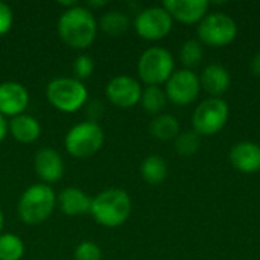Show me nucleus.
I'll return each instance as SVG.
<instances>
[{"instance_id": "obj_1", "label": "nucleus", "mask_w": 260, "mask_h": 260, "mask_svg": "<svg viewBox=\"0 0 260 260\" xmlns=\"http://www.w3.org/2000/svg\"><path fill=\"white\" fill-rule=\"evenodd\" d=\"M56 27L59 38L73 49H87L93 44L98 34V21L93 12L79 5L66 9Z\"/></svg>"}, {"instance_id": "obj_2", "label": "nucleus", "mask_w": 260, "mask_h": 260, "mask_svg": "<svg viewBox=\"0 0 260 260\" xmlns=\"http://www.w3.org/2000/svg\"><path fill=\"white\" fill-rule=\"evenodd\" d=\"M131 209V198L125 190L107 189L91 198L90 215L99 225L114 229L126 222Z\"/></svg>"}, {"instance_id": "obj_3", "label": "nucleus", "mask_w": 260, "mask_h": 260, "mask_svg": "<svg viewBox=\"0 0 260 260\" xmlns=\"http://www.w3.org/2000/svg\"><path fill=\"white\" fill-rule=\"evenodd\" d=\"M56 207V195L49 184L37 183L29 186L20 197L17 212L18 218L29 225L43 224L50 218Z\"/></svg>"}, {"instance_id": "obj_4", "label": "nucleus", "mask_w": 260, "mask_h": 260, "mask_svg": "<svg viewBox=\"0 0 260 260\" xmlns=\"http://www.w3.org/2000/svg\"><path fill=\"white\" fill-rule=\"evenodd\" d=\"M46 98L58 111L75 113L85 105L88 91L82 81H78L76 78H56L47 84Z\"/></svg>"}, {"instance_id": "obj_5", "label": "nucleus", "mask_w": 260, "mask_h": 260, "mask_svg": "<svg viewBox=\"0 0 260 260\" xmlns=\"http://www.w3.org/2000/svg\"><path fill=\"white\" fill-rule=\"evenodd\" d=\"M137 72L146 87H160L161 84H166L175 72L174 56L165 47H149L140 55L137 62Z\"/></svg>"}, {"instance_id": "obj_6", "label": "nucleus", "mask_w": 260, "mask_h": 260, "mask_svg": "<svg viewBox=\"0 0 260 260\" xmlns=\"http://www.w3.org/2000/svg\"><path fill=\"white\" fill-rule=\"evenodd\" d=\"M105 134L99 123L85 120L72 126L64 139L67 152L75 158H88L104 146Z\"/></svg>"}, {"instance_id": "obj_7", "label": "nucleus", "mask_w": 260, "mask_h": 260, "mask_svg": "<svg viewBox=\"0 0 260 260\" xmlns=\"http://www.w3.org/2000/svg\"><path fill=\"white\" fill-rule=\"evenodd\" d=\"M197 32L201 44L224 47L232 44L238 37V24L230 15L224 12H212L198 23Z\"/></svg>"}, {"instance_id": "obj_8", "label": "nucleus", "mask_w": 260, "mask_h": 260, "mask_svg": "<svg viewBox=\"0 0 260 260\" xmlns=\"http://www.w3.org/2000/svg\"><path fill=\"white\" fill-rule=\"evenodd\" d=\"M230 108L229 104L221 98H209L203 101L192 117L193 131L201 137H209L218 134L229 120Z\"/></svg>"}, {"instance_id": "obj_9", "label": "nucleus", "mask_w": 260, "mask_h": 260, "mask_svg": "<svg viewBox=\"0 0 260 260\" xmlns=\"http://www.w3.org/2000/svg\"><path fill=\"white\" fill-rule=\"evenodd\" d=\"M174 20L163 6H149L142 9L136 20L134 27L139 37L149 41H158L168 37L172 30Z\"/></svg>"}, {"instance_id": "obj_10", "label": "nucleus", "mask_w": 260, "mask_h": 260, "mask_svg": "<svg viewBox=\"0 0 260 260\" xmlns=\"http://www.w3.org/2000/svg\"><path fill=\"white\" fill-rule=\"evenodd\" d=\"M201 82L200 76L193 70L181 69L175 70L165 84V93L168 101L175 105H189L200 96Z\"/></svg>"}, {"instance_id": "obj_11", "label": "nucleus", "mask_w": 260, "mask_h": 260, "mask_svg": "<svg viewBox=\"0 0 260 260\" xmlns=\"http://www.w3.org/2000/svg\"><path fill=\"white\" fill-rule=\"evenodd\" d=\"M142 91L140 82L128 75L114 76L105 87L107 99L119 108H131L140 104Z\"/></svg>"}, {"instance_id": "obj_12", "label": "nucleus", "mask_w": 260, "mask_h": 260, "mask_svg": "<svg viewBox=\"0 0 260 260\" xmlns=\"http://www.w3.org/2000/svg\"><path fill=\"white\" fill-rule=\"evenodd\" d=\"M29 105V93L26 87L15 81H6L0 84V114L11 119L24 114Z\"/></svg>"}, {"instance_id": "obj_13", "label": "nucleus", "mask_w": 260, "mask_h": 260, "mask_svg": "<svg viewBox=\"0 0 260 260\" xmlns=\"http://www.w3.org/2000/svg\"><path fill=\"white\" fill-rule=\"evenodd\" d=\"M172 20L184 24L200 23L209 11L210 3L207 0H165L161 5Z\"/></svg>"}, {"instance_id": "obj_14", "label": "nucleus", "mask_w": 260, "mask_h": 260, "mask_svg": "<svg viewBox=\"0 0 260 260\" xmlns=\"http://www.w3.org/2000/svg\"><path fill=\"white\" fill-rule=\"evenodd\" d=\"M34 169L44 184L56 183L64 175V160L58 151L52 148H41L34 157Z\"/></svg>"}, {"instance_id": "obj_15", "label": "nucleus", "mask_w": 260, "mask_h": 260, "mask_svg": "<svg viewBox=\"0 0 260 260\" xmlns=\"http://www.w3.org/2000/svg\"><path fill=\"white\" fill-rule=\"evenodd\" d=\"M232 166L242 174H256L260 171V145L245 140L236 143L230 151Z\"/></svg>"}, {"instance_id": "obj_16", "label": "nucleus", "mask_w": 260, "mask_h": 260, "mask_svg": "<svg viewBox=\"0 0 260 260\" xmlns=\"http://www.w3.org/2000/svg\"><path fill=\"white\" fill-rule=\"evenodd\" d=\"M201 87L212 96L219 98L222 96L232 84V78L229 70L221 64H209L204 67L201 76H200Z\"/></svg>"}, {"instance_id": "obj_17", "label": "nucleus", "mask_w": 260, "mask_h": 260, "mask_svg": "<svg viewBox=\"0 0 260 260\" xmlns=\"http://www.w3.org/2000/svg\"><path fill=\"white\" fill-rule=\"evenodd\" d=\"M56 204L67 216H81L90 213L91 198L78 187H66L59 195H56Z\"/></svg>"}, {"instance_id": "obj_18", "label": "nucleus", "mask_w": 260, "mask_h": 260, "mask_svg": "<svg viewBox=\"0 0 260 260\" xmlns=\"http://www.w3.org/2000/svg\"><path fill=\"white\" fill-rule=\"evenodd\" d=\"M8 131L20 143H34L41 134V126L35 117L20 114L8 122Z\"/></svg>"}, {"instance_id": "obj_19", "label": "nucleus", "mask_w": 260, "mask_h": 260, "mask_svg": "<svg viewBox=\"0 0 260 260\" xmlns=\"http://www.w3.org/2000/svg\"><path fill=\"white\" fill-rule=\"evenodd\" d=\"M140 175L145 183L151 186H158L168 177V163L161 155H148L140 165Z\"/></svg>"}, {"instance_id": "obj_20", "label": "nucleus", "mask_w": 260, "mask_h": 260, "mask_svg": "<svg viewBox=\"0 0 260 260\" xmlns=\"http://www.w3.org/2000/svg\"><path fill=\"white\" fill-rule=\"evenodd\" d=\"M149 133L157 140H163V142L172 140V139L175 140L177 136L180 134V123L174 116L161 113L152 119L149 125Z\"/></svg>"}, {"instance_id": "obj_21", "label": "nucleus", "mask_w": 260, "mask_h": 260, "mask_svg": "<svg viewBox=\"0 0 260 260\" xmlns=\"http://www.w3.org/2000/svg\"><path fill=\"white\" fill-rule=\"evenodd\" d=\"M99 27L110 37H119L129 27V18L120 11H108L99 20Z\"/></svg>"}, {"instance_id": "obj_22", "label": "nucleus", "mask_w": 260, "mask_h": 260, "mask_svg": "<svg viewBox=\"0 0 260 260\" xmlns=\"http://www.w3.org/2000/svg\"><path fill=\"white\" fill-rule=\"evenodd\" d=\"M140 104L148 114L158 116L163 113V110L168 104V98H166L165 90H161L160 87L149 85V87L143 88Z\"/></svg>"}, {"instance_id": "obj_23", "label": "nucleus", "mask_w": 260, "mask_h": 260, "mask_svg": "<svg viewBox=\"0 0 260 260\" xmlns=\"http://www.w3.org/2000/svg\"><path fill=\"white\" fill-rule=\"evenodd\" d=\"M23 241L12 233L0 235V260H20L24 256Z\"/></svg>"}, {"instance_id": "obj_24", "label": "nucleus", "mask_w": 260, "mask_h": 260, "mask_svg": "<svg viewBox=\"0 0 260 260\" xmlns=\"http://www.w3.org/2000/svg\"><path fill=\"white\" fill-rule=\"evenodd\" d=\"M204 58V47L200 40H187L180 49V59L187 70L200 66Z\"/></svg>"}, {"instance_id": "obj_25", "label": "nucleus", "mask_w": 260, "mask_h": 260, "mask_svg": "<svg viewBox=\"0 0 260 260\" xmlns=\"http://www.w3.org/2000/svg\"><path fill=\"white\" fill-rule=\"evenodd\" d=\"M175 151L181 157H192L193 154L198 152L201 146V137L193 131H183L177 136L175 139Z\"/></svg>"}, {"instance_id": "obj_26", "label": "nucleus", "mask_w": 260, "mask_h": 260, "mask_svg": "<svg viewBox=\"0 0 260 260\" xmlns=\"http://www.w3.org/2000/svg\"><path fill=\"white\" fill-rule=\"evenodd\" d=\"M73 72L78 81L87 79L94 72V61L90 55H79L73 62Z\"/></svg>"}, {"instance_id": "obj_27", "label": "nucleus", "mask_w": 260, "mask_h": 260, "mask_svg": "<svg viewBox=\"0 0 260 260\" xmlns=\"http://www.w3.org/2000/svg\"><path fill=\"white\" fill-rule=\"evenodd\" d=\"M75 260H102L101 248L91 241H84L75 250Z\"/></svg>"}, {"instance_id": "obj_28", "label": "nucleus", "mask_w": 260, "mask_h": 260, "mask_svg": "<svg viewBox=\"0 0 260 260\" xmlns=\"http://www.w3.org/2000/svg\"><path fill=\"white\" fill-rule=\"evenodd\" d=\"M14 23V12L11 6L5 2H0V37L8 34Z\"/></svg>"}, {"instance_id": "obj_29", "label": "nucleus", "mask_w": 260, "mask_h": 260, "mask_svg": "<svg viewBox=\"0 0 260 260\" xmlns=\"http://www.w3.org/2000/svg\"><path fill=\"white\" fill-rule=\"evenodd\" d=\"M8 120H6V117L5 116H2L0 114V142H3L5 140V137L8 136Z\"/></svg>"}, {"instance_id": "obj_30", "label": "nucleus", "mask_w": 260, "mask_h": 260, "mask_svg": "<svg viewBox=\"0 0 260 260\" xmlns=\"http://www.w3.org/2000/svg\"><path fill=\"white\" fill-rule=\"evenodd\" d=\"M251 72H253V75L260 78V52L256 53L251 59Z\"/></svg>"}, {"instance_id": "obj_31", "label": "nucleus", "mask_w": 260, "mask_h": 260, "mask_svg": "<svg viewBox=\"0 0 260 260\" xmlns=\"http://www.w3.org/2000/svg\"><path fill=\"white\" fill-rule=\"evenodd\" d=\"M58 5H59V6H64L66 9H70V8H73V6H76L78 3H76L75 0H69V2H61V0H59Z\"/></svg>"}, {"instance_id": "obj_32", "label": "nucleus", "mask_w": 260, "mask_h": 260, "mask_svg": "<svg viewBox=\"0 0 260 260\" xmlns=\"http://www.w3.org/2000/svg\"><path fill=\"white\" fill-rule=\"evenodd\" d=\"M108 2H105V0H101V2H88L87 3V6H90V8H102V6H105Z\"/></svg>"}, {"instance_id": "obj_33", "label": "nucleus", "mask_w": 260, "mask_h": 260, "mask_svg": "<svg viewBox=\"0 0 260 260\" xmlns=\"http://www.w3.org/2000/svg\"><path fill=\"white\" fill-rule=\"evenodd\" d=\"M3 225H5V216H3V212H2V209H0V235H2Z\"/></svg>"}]
</instances>
